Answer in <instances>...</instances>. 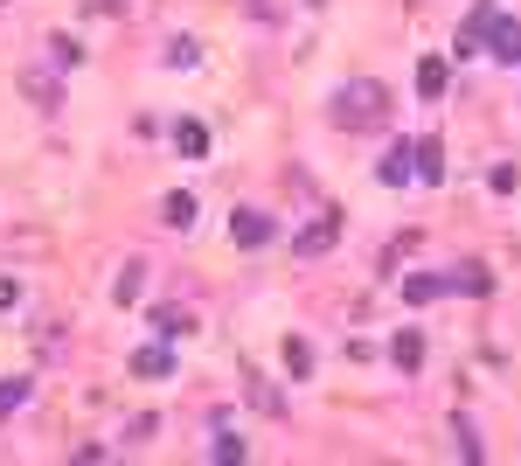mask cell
I'll return each mask as SVG.
<instances>
[{"mask_svg": "<svg viewBox=\"0 0 521 466\" xmlns=\"http://www.w3.org/2000/svg\"><path fill=\"white\" fill-rule=\"evenodd\" d=\"M49 63H56V70H70V63H77V42H70V35H56V42H49Z\"/></svg>", "mask_w": 521, "mask_h": 466, "instance_id": "obj_22", "label": "cell"}, {"mask_svg": "<svg viewBox=\"0 0 521 466\" xmlns=\"http://www.w3.org/2000/svg\"><path fill=\"white\" fill-rule=\"evenodd\" d=\"M445 286H452V293H487L494 279H487L480 265H459V272H445Z\"/></svg>", "mask_w": 521, "mask_h": 466, "instance_id": "obj_15", "label": "cell"}, {"mask_svg": "<svg viewBox=\"0 0 521 466\" xmlns=\"http://www.w3.org/2000/svg\"><path fill=\"white\" fill-rule=\"evenodd\" d=\"M167 369H174L167 341H153V348H139V355H132V376H167Z\"/></svg>", "mask_w": 521, "mask_h": 466, "instance_id": "obj_13", "label": "cell"}, {"mask_svg": "<svg viewBox=\"0 0 521 466\" xmlns=\"http://www.w3.org/2000/svg\"><path fill=\"white\" fill-rule=\"evenodd\" d=\"M480 56H494V63H521V21H508V14H494V28H487Z\"/></svg>", "mask_w": 521, "mask_h": 466, "instance_id": "obj_3", "label": "cell"}, {"mask_svg": "<svg viewBox=\"0 0 521 466\" xmlns=\"http://www.w3.org/2000/svg\"><path fill=\"white\" fill-rule=\"evenodd\" d=\"M313 7H320V0H313Z\"/></svg>", "mask_w": 521, "mask_h": 466, "instance_id": "obj_26", "label": "cell"}, {"mask_svg": "<svg viewBox=\"0 0 521 466\" xmlns=\"http://www.w3.org/2000/svg\"><path fill=\"white\" fill-rule=\"evenodd\" d=\"M112 300H119V307H132V300H139V265H126V272H119V286H112Z\"/></svg>", "mask_w": 521, "mask_h": 466, "instance_id": "obj_20", "label": "cell"}, {"mask_svg": "<svg viewBox=\"0 0 521 466\" xmlns=\"http://www.w3.org/2000/svg\"><path fill=\"white\" fill-rule=\"evenodd\" d=\"M438 293H445V279H438V272H410V279H403V300H410V307H431Z\"/></svg>", "mask_w": 521, "mask_h": 466, "instance_id": "obj_10", "label": "cell"}, {"mask_svg": "<svg viewBox=\"0 0 521 466\" xmlns=\"http://www.w3.org/2000/svg\"><path fill=\"white\" fill-rule=\"evenodd\" d=\"M21 91H28V98H35L42 112H56V105H63V84H49L42 70H28V77H21Z\"/></svg>", "mask_w": 521, "mask_h": 466, "instance_id": "obj_12", "label": "cell"}, {"mask_svg": "<svg viewBox=\"0 0 521 466\" xmlns=\"http://www.w3.org/2000/svg\"><path fill=\"white\" fill-rule=\"evenodd\" d=\"M14 300H21V286H14V279H0V307H14Z\"/></svg>", "mask_w": 521, "mask_h": 466, "instance_id": "obj_25", "label": "cell"}, {"mask_svg": "<svg viewBox=\"0 0 521 466\" xmlns=\"http://www.w3.org/2000/svg\"><path fill=\"white\" fill-rule=\"evenodd\" d=\"M195 56H202V42H195V35H174V42H167V63H174V70H188Z\"/></svg>", "mask_w": 521, "mask_h": 466, "instance_id": "obj_17", "label": "cell"}, {"mask_svg": "<svg viewBox=\"0 0 521 466\" xmlns=\"http://www.w3.org/2000/svg\"><path fill=\"white\" fill-rule=\"evenodd\" d=\"M515 181H521V174H515V167H508V160H501V167H494V174H487V188H494V195H508V188H515Z\"/></svg>", "mask_w": 521, "mask_h": 466, "instance_id": "obj_24", "label": "cell"}, {"mask_svg": "<svg viewBox=\"0 0 521 466\" xmlns=\"http://www.w3.org/2000/svg\"><path fill=\"white\" fill-rule=\"evenodd\" d=\"M459 453H466V460H473V466L487 460V446H480V432H473V418H459Z\"/></svg>", "mask_w": 521, "mask_h": 466, "instance_id": "obj_19", "label": "cell"}, {"mask_svg": "<svg viewBox=\"0 0 521 466\" xmlns=\"http://www.w3.org/2000/svg\"><path fill=\"white\" fill-rule=\"evenodd\" d=\"M390 355H396V369H403V376H410V369H424V334H417V327H403V334L390 341Z\"/></svg>", "mask_w": 521, "mask_h": 466, "instance_id": "obj_7", "label": "cell"}, {"mask_svg": "<svg viewBox=\"0 0 521 466\" xmlns=\"http://www.w3.org/2000/svg\"><path fill=\"white\" fill-rule=\"evenodd\" d=\"M153 334H160V341L188 334V313H181V307H160V313H153Z\"/></svg>", "mask_w": 521, "mask_h": 466, "instance_id": "obj_16", "label": "cell"}, {"mask_svg": "<svg viewBox=\"0 0 521 466\" xmlns=\"http://www.w3.org/2000/svg\"><path fill=\"white\" fill-rule=\"evenodd\" d=\"M494 14H501V7H494V0H480V7L459 21V49H466V56H480V42H487V28H494Z\"/></svg>", "mask_w": 521, "mask_h": 466, "instance_id": "obj_5", "label": "cell"}, {"mask_svg": "<svg viewBox=\"0 0 521 466\" xmlns=\"http://www.w3.org/2000/svg\"><path fill=\"white\" fill-rule=\"evenodd\" d=\"M285 369L306 376V369H313V348H306V341H285Z\"/></svg>", "mask_w": 521, "mask_h": 466, "instance_id": "obj_21", "label": "cell"}, {"mask_svg": "<svg viewBox=\"0 0 521 466\" xmlns=\"http://www.w3.org/2000/svg\"><path fill=\"white\" fill-rule=\"evenodd\" d=\"M334 237H341V216H320V223H306V230L292 237V251H299V258H320V251H334Z\"/></svg>", "mask_w": 521, "mask_h": 466, "instance_id": "obj_4", "label": "cell"}, {"mask_svg": "<svg viewBox=\"0 0 521 466\" xmlns=\"http://www.w3.org/2000/svg\"><path fill=\"white\" fill-rule=\"evenodd\" d=\"M209 460L237 466V460H244V439H230V432H216V439H209Z\"/></svg>", "mask_w": 521, "mask_h": 466, "instance_id": "obj_18", "label": "cell"}, {"mask_svg": "<svg viewBox=\"0 0 521 466\" xmlns=\"http://www.w3.org/2000/svg\"><path fill=\"white\" fill-rule=\"evenodd\" d=\"M376 181H383V188H403V181H410V147H390V154L376 160Z\"/></svg>", "mask_w": 521, "mask_h": 466, "instance_id": "obj_11", "label": "cell"}, {"mask_svg": "<svg viewBox=\"0 0 521 466\" xmlns=\"http://www.w3.org/2000/svg\"><path fill=\"white\" fill-rule=\"evenodd\" d=\"M230 237H237L244 251H264V244L278 237V223H271L264 209H237V216H230Z\"/></svg>", "mask_w": 521, "mask_h": 466, "instance_id": "obj_2", "label": "cell"}, {"mask_svg": "<svg viewBox=\"0 0 521 466\" xmlns=\"http://www.w3.org/2000/svg\"><path fill=\"white\" fill-rule=\"evenodd\" d=\"M160 223H167V230H188V223H195V195H188V188H174V195L160 202Z\"/></svg>", "mask_w": 521, "mask_h": 466, "instance_id": "obj_9", "label": "cell"}, {"mask_svg": "<svg viewBox=\"0 0 521 466\" xmlns=\"http://www.w3.org/2000/svg\"><path fill=\"white\" fill-rule=\"evenodd\" d=\"M410 174L417 181H445V140H417L410 147Z\"/></svg>", "mask_w": 521, "mask_h": 466, "instance_id": "obj_6", "label": "cell"}, {"mask_svg": "<svg viewBox=\"0 0 521 466\" xmlns=\"http://www.w3.org/2000/svg\"><path fill=\"white\" fill-rule=\"evenodd\" d=\"M445 77H452L445 56H424V63H417V98H445Z\"/></svg>", "mask_w": 521, "mask_h": 466, "instance_id": "obj_8", "label": "cell"}, {"mask_svg": "<svg viewBox=\"0 0 521 466\" xmlns=\"http://www.w3.org/2000/svg\"><path fill=\"white\" fill-rule=\"evenodd\" d=\"M327 112H334L341 133H383L390 112H396V98H390V84H376V77H348V84L327 98Z\"/></svg>", "mask_w": 521, "mask_h": 466, "instance_id": "obj_1", "label": "cell"}, {"mask_svg": "<svg viewBox=\"0 0 521 466\" xmlns=\"http://www.w3.org/2000/svg\"><path fill=\"white\" fill-rule=\"evenodd\" d=\"M21 397H28V383H0V418H7V411H21Z\"/></svg>", "mask_w": 521, "mask_h": 466, "instance_id": "obj_23", "label": "cell"}, {"mask_svg": "<svg viewBox=\"0 0 521 466\" xmlns=\"http://www.w3.org/2000/svg\"><path fill=\"white\" fill-rule=\"evenodd\" d=\"M174 147H181L188 160H202V154H209V133H202L195 119H181V126H174Z\"/></svg>", "mask_w": 521, "mask_h": 466, "instance_id": "obj_14", "label": "cell"}]
</instances>
